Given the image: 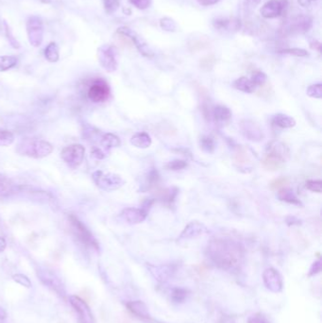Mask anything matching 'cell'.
Wrapping results in <instances>:
<instances>
[{
	"label": "cell",
	"mask_w": 322,
	"mask_h": 323,
	"mask_svg": "<svg viewBox=\"0 0 322 323\" xmlns=\"http://www.w3.org/2000/svg\"><path fill=\"white\" fill-rule=\"evenodd\" d=\"M26 28L29 44L34 47L41 46L44 40V25L41 17L36 15L29 16L26 23Z\"/></svg>",
	"instance_id": "8"
},
{
	"label": "cell",
	"mask_w": 322,
	"mask_h": 323,
	"mask_svg": "<svg viewBox=\"0 0 322 323\" xmlns=\"http://www.w3.org/2000/svg\"><path fill=\"white\" fill-rule=\"evenodd\" d=\"M263 281L267 289L273 293H280L284 288L283 277L275 268H267L263 273Z\"/></svg>",
	"instance_id": "13"
},
{
	"label": "cell",
	"mask_w": 322,
	"mask_h": 323,
	"mask_svg": "<svg viewBox=\"0 0 322 323\" xmlns=\"http://www.w3.org/2000/svg\"><path fill=\"white\" fill-rule=\"evenodd\" d=\"M207 231L206 227L200 223V222L193 221L190 222L185 228L184 231L181 233L179 240H187V239H192L195 237H198L205 233Z\"/></svg>",
	"instance_id": "20"
},
{
	"label": "cell",
	"mask_w": 322,
	"mask_h": 323,
	"mask_svg": "<svg viewBox=\"0 0 322 323\" xmlns=\"http://www.w3.org/2000/svg\"><path fill=\"white\" fill-rule=\"evenodd\" d=\"M4 27H5V35H6L7 40L9 41V45L12 46L14 49H19L20 48V43H19L18 40L13 36L11 29H10L9 25L6 22H4Z\"/></svg>",
	"instance_id": "35"
},
{
	"label": "cell",
	"mask_w": 322,
	"mask_h": 323,
	"mask_svg": "<svg viewBox=\"0 0 322 323\" xmlns=\"http://www.w3.org/2000/svg\"><path fill=\"white\" fill-rule=\"evenodd\" d=\"M232 86L241 92L248 93V94L254 92L255 88H256L254 83H252L251 80L248 79L247 77H241L239 79H237L236 81L233 82Z\"/></svg>",
	"instance_id": "22"
},
{
	"label": "cell",
	"mask_w": 322,
	"mask_h": 323,
	"mask_svg": "<svg viewBox=\"0 0 322 323\" xmlns=\"http://www.w3.org/2000/svg\"><path fill=\"white\" fill-rule=\"evenodd\" d=\"M14 142V135L11 131L0 129V147H8Z\"/></svg>",
	"instance_id": "31"
},
{
	"label": "cell",
	"mask_w": 322,
	"mask_h": 323,
	"mask_svg": "<svg viewBox=\"0 0 322 323\" xmlns=\"http://www.w3.org/2000/svg\"><path fill=\"white\" fill-rule=\"evenodd\" d=\"M6 247H7V243H6L5 238L2 237V236H0V253L5 250Z\"/></svg>",
	"instance_id": "54"
},
{
	"label": "cell",
	"mask_w": 322,
	"mask_h": 323,
	"mask_svg": "<svg viewBox=\"0 0 322 323\" xmlns=\"http://www.w3.org/2000/svg\"><path fill=\"white\" fill-rule=\"evenodd\" d=\"M98 59L102 68L112 73L116 71L118 63H117V49L116 47L110 45H102L98 48Z\"/></svg>",
	"instance_id": "6"
},
{
	"label": "cell",
	"mask_w": 322,
	"mask_h": 323,
	"mask_svg": "<svg viewBox=\"0 0 322 323\" xmlns=\"http://www.w3.org/2000/svg\"><path fill=\"white\" fill-rule=\"evenodd\" d=\"M127 308L129 309V312L135 315L142 320H149L150 319V313L148 310L147 305L142 301H133L129 302L127 304Z\"/></svg>",
	"instance_id": "21"
},
{
	"label": "cell",
	"mask_w": 322,
	"mask_h": 323,
	"mask_svg": "<svg viewBox=\"0 0 322 323\" xmlns=\"http://www.w3.org/2000/svg\"><path fill=\"white\" fill-rule=\"evenodd\" d=\"M201 147L203 148L204 151L208 152V153H211L214 150H215V141L213 140V138L209 137V136H203L201 138Z\"/></svg>",
	"instance_id": "37"
},
{
	"label": "cell",
	"mask_w": 322,
	"mask_h": 323,
	"mask_svg": "<svg viewBox=\"0 0 322 323\" xmlns=\"http://www.w3.org/2000/svg\"><path fill=\"white\" fill-rule=\"evenodd\" d=\"M322 181H307L306 182V188L312 192L321 193L322 192Z\"/></svg>",
	"instance_id": "43"
},
{
	"label": "cell",
	"mask_w": 322,
	"mask_h": 323,
	"mask_svg": "<svg viewBox=\"0 0 322 323\" xmlns=\"http://www.w3.org/2000/svg\"><path fill=\"white\" fill-rule=\"evenodd\" d=\"M101 145L104 149L109 150L110 148H117L121 145L120 139L113 133H105L101 140Z\"/></svg>",
	"instance_id": "26"
},
{
	"label": "cell",
	"mask_w": 322,
	"mask_h": 323,
	"mask_svg": "<svg viewBox=\"0 0 322 323\" xmlns=\"http://www.w3.org/2000/svg\"><path fill=\"white\" fill-rule=\"evenodd\" d=\"M213 264L226 271H236L244 260V250L240 244L229 239L211 241L206 250Z\"/></svg>",
	"instance_id": "1"
},
{
	"label": "cell",
	"mask_w": 322,
	"mask_h": 323,
	"mask_svg": "<svg viewBox=\"0 0 322 323\" xmlns=\"http://www.w3.org/2000/svg\"><path fill=\"white\" fill-rule=\"evenodd\" d=\"M287 6V0H269L261 8L260 13L264 18H277L284 13Z\"/></svg>",
	"instance_id": "12"
},
{
	"label": "cell",
	"mask_w": 322,
	"mask_h": 323,
	"mask_svg": "<svg viewBox=\"0 0 322 323\" xmlns=\"http://www.w3.org/2000/svg\"><path fill=\"white\" fill-rule=\"evenodd\" d=\"M120 217L130 225L138 224L146 219L147 211L139 208H126L120 214Z\"/></svg>",
	"instance_id": "18"
},
{
	"label": "cell",
	"mask_w": 322,
	"mask_h": 323,
	"mask_svg": "<svg viewBox=\"0 0 322 323\" xmlns=\"http://www.w3.org/2000/svg\"><path fill=\"white\" fill-rule=\"evenodd\" d=\"M38 276L45 286L55 291L57 294L62 297L65 296L64 286L62 285L60 279L57 277L52 271L48 269H41L40 271H38Z\"/></svg>",
	"instance_id": "15"
},
{
	"label": "cell",
	"mask_w": 322,
	"mask_h": 323,
	"mask_svg": "<svg viewBox=\"0 0 322 323\" xmlns=\"http://www.w3.org/2000/svg\"><path fill=\"white\" fill-rule=\"evenodd\" d=\"M307 95L314 99H322V83L312 84L307 88Z\"/></svg>",
	"instance_id": "34"
},
{
	"label": "cell",
	"mask_w": 322,
	"mask_h": 323,
	"mask_svg": "<svg viewBox=\"0 0 322 323\" xmlns=\"http://www.w3.org/2000/svg\"><path fill=\"white\" fill-rule=\"evenodd\" d=\"M85 148L81 144H72L63 148L61 157L70 168H77L83 164Z\"/></svg>",
	"instance_id": "9"
},
{
	"label": "cell",
	"mask_w": 322,
	"mask_h": 323,
	"mask_svg": "<svg viewBox=\"0 0 322 323\" xmlns=\"http://www.w3.org/2000/svg\"><path fill=\"white\" fill-rule=\"evenodd\" d=\"M313 25V20L308 15H297L287 20L281 28L286 35L301 34L310 30Z\"/></svg>",
	"instance_id": "5"
},
{
	"label": "cell",
	"mask_w": 322,
	"mask_h": 323,
	"mask_svg": "<svg viewBox=\"0 0 322 323\" xmlns=\"http://www.w3.org/2000/svg\"><path fill=\"white\" fill-rule=\"evenodd\" d=\"M321 271H322V261H321V259H319L318 261L314 262L313 265L311 266L308 276H310V277L315 276V275L319 274Z\"/></svg>",
	"instance_id": "46"
},
{
	"label": "cell",
	"mask_w": 322,
	"mask_h": 323,
	"mask_svg": "<svg viewBox=\"0 0 322 323\" xmlns=\"http://www.w3.org/2000/svg\"><path fill=\"white\" fill-rule=\"evenodd\" d=\"M69 303L73 306L75 311L79 314L81 323H94V318L89 306L80 297L70 296Z\"/></svg>",
	"instance_id": "14"
},
{
	"label": "cell",
	"mask_w": 322,
	"mask_h": 323,
	"mask_svg": "<svg viewBox=\"0 0 322 323\" xmlns=\"http://www.w3.org/2000/svg\"><path fill=\"white\" fill-rule=\"evenodd\" d=\"M103 6L105 11L111 14L119 8L120 0H103Z\"/></svg>",
	"instance_id": "36"
},
{
	"label": "cell",
	"mask_w": 322,
	"mask_h": 323,
	"mask_svg": "<svg viewBox=\"0 0 322 323\" xmlns=\"http://www.w3.org/2000/svg\"><path fill=\"white\" fill-rule=\"evenodd\" d=\"M278 53L281 54H287V55L295 56V57H307L309 55V53L303 48H284L282 50H279Z\"/></svg>",
	"instance_id": "33"
},
{
	"label": "cell",
	"mask_w": 322,
	"mask_h": 323,
	"mask_svg": "<svg viewBox=\"0 0 322 323\" xmlns=\"http://www.w3.org/2000/svg\"><path fill=\"white\" fill-rule=\"evenodd\" d=\"M267 75L265 74L262 71H256L252 74L251 77V82L254 83L255 86H262L267 82Z\"/></svg>",
	"instance_id": "40"
},
{
	"label": "cell",
	"mask_w": 322,
	"mask_h": 323,
	"mask_svg": "<svg viewBox=\"0 0 322 323\" xmlns=\"http://www.w3.org/2000/svg\"><path fill=\"white\" fill-rule=\"evenodd\" d=\"M213 116L218 122H225V121L230 120L231 117V111L229 108L222 105H218L215 107L213 111Z\"/></svg>",
	"instance_id": "27"
},
{
	"label": "cell",
	"mask_w": 322,
	"mask_h": 323,
	"mask_svg": "<svg viewBox=\"0 0 322 323\" xmlns=\"http://www.w3.org/2000/svg\"><path fill=\"white\" fill-rule=\"evenodd\" d=\"M12 279L15 283H17L21 286H25L27 288H30L31 287V282L26 275L24 274H15L12 276Z\"/></svg>",
	"instance_id": "42"
},
{
	"label": "cell",
	"mask_w": 322,
	"mask_h": 323,
	"mask_svg": "<svg viewBox=\"0 0 322 323\" xmlns=\"http://www.w3.org/2000/svg\"><path fill=\"white\" fill-rule=\"evenodd\" d=\"M202 6H212L219 2L220 0H197Z\"/></svg>",
	"instance_id": "51"
},
{
	"label": "cell",
	"mask_w": 322,
	"mask_h": 323,
	"mask_svg": "<svg viewBox=\"0 0 322 323\" xmlns=\"http://www.w3.org/2000/svg\"><path fill=\"white\" fill-rule=\"evenodd\" d=\"M53 151V147L50 143L41 139H24L17 147L16 152L29 158L41 159L50 155Z\"/></svg>",
	"instance_id": "2"
},
{
	"label": "cell",
	"mask_w": 322,
	"mask_h": 323,
	"mask_svg": "<svg viewBox=\"0 0 322 323\" xmlns=\"http://www.w3.org/2000/svg\"><path fill=\"white\" fill-rule=\"evenodd\" d=\"M17 65V58L13 56H0V72H5Z\"/></svg>",
	"instance_id": "29"
},
{
	"label": "cell",
	"mask_w": 322,
	"mask_h": 323,
	"mask_svg": "<svg viewBox=\"0 0 322 323\" xmlns=\"http://www.w3.org/2000/svg\"><path fill=\"white\" fill-rule=\"evenodd\" d=\"M310 46L312 49L317 50L319 53L322 52V44L319 41H313L312 43H310Z\"/></svg>",
	"instance_id": "52"
},
{
	"label": "cell",
	"mask_w": 322,
	"mask_h": 323,
	"mask_svg": "<svg viewBox=\"0 0 322 323\" xmlns=\"http://www.w3.org/2000/svg\"><path fill=\"white\" fill-rule=\"evenodd\" d=\"M243 2H244V6L247 9H253L260 4L261 0H243Z\"/></svg>",
	"instance_id": "50"
},
{
	"label": "cell",
	"mask_w": 322,
	"mask_h": 323,
	"mask_svg": "<svg viewBox=\"0 0 322 323\" xmlns=\"http://www.w3.org/2000/svg\"><path fill=\"white\" fill-rule=\"evenodd\" d=\"M117 33L129 38V40L134 44V46L137 48L139 52L144 57L152 58L154 56L153 51L148 46L147 42L133 29H131L129 27H120V28H117Z\"/></svg>",
	"instance_id": "11"
},
{
	"label": "cell",
	"mask_w": 322,
	"mask_h": 323,
	"mask_svg": "<svg viewBox=\"0 0 322 323\" xmlns=\"http://www.w3.org/2000/svg\"><path fill=\"white\" fill-rule=\"evenodd\" d=\"M129 3L139 9H146L151 5L152 0H129Z\"/></svg>",
	"instance_id": "44"
},
{
	"label": "cell",
	"mask_w": 322,
	"mask_h": 323,
	"mask_svg": "<svg viewBox=\"0 0 322 323\" xmlns=\"http://www.w3.org/2000/svg\"><path fill=\"white\" fill-rule=\"evenodd\" d=\"M12 185L4 175H0V195L8 194L11 192Z\"/></svg>",
	"instance_id": "39"
},
{
	"label": "cell",
	"mask_w": 322,
	"mask_h": 323,
	"mask_svg": "<svg viewBox=\"0 0 322 323\" xmlns=\"http://www.w3.org/2000/svg\"><path fill=\"white\" fill-rule=\"evenodd\" d=\"M152 141L147 132H137L130 138V144L138 148L150 147Z\"/></svg>",
	"instance_id": "23"
},
{
	"label": "cell",
	"mask_w": 322,
	"mask_h": 323,
	"mask_svg": "<svg viewBox=\"0 0 322 323\" xmlns=\"http://www.w3.org/2000/svg\"><path fill=\"white\" fill-rule=\"evenodd\" d=\"M188 296H189V291L185 288H181V287H176L171 292V299L177 304H182L185 302Z\"/></svg>",
	"instance_id": "30"
},
{
	"label": "cell",
	"mask_w": 322,
	"mask_h": 323,
	"mask_svg": "<svg viewBox=\"0 0 322 323\" xmlns=\"http://www.w3.org/2000/svg\"><path fill=\"white\" fill-rule=\"evenodd\" d=\"M92 178L97 186L104 191L117 190L125 184L124 180L119 175L114 173L96 171L93 173Z\"/></svg>",
	"instance_id": "7"
},
{
	"label": "cell",
	"mask_w": 322,
	"mask_h": 323,
	"mask_svg": "<svg viewBox=\"0 0 322 323\" xmlns=\"http://www.w3.org/2000/svg\"><path fill=\"white\" fill-rule=\"evenodd\" d=\"M289 185V180L286 177H282V178H278L276 180L272 181L269 185V187L271 190H280L285 188L286 186Z\"/></svg>",
	"instance_id": "38"
},
{
	"label": "cell",
	"mask_w": 322,
	"mask_h": 323,
	"mask_svg": "<svg viewBox=\"0 0 322 323\" xmlns=\"http://www.w3.org/2000/svg\"><path fill=\"white\" fill-rule=\"evenodd\" d=\"M91 155H92L93 157L98 159V160H102V159L106 157V154H105V152L102 150V148H97V147H94L92 148Z\"/></svg>",
	"instance_id": "48"
},
{
	"label": "cell",
	"mask_w": 322,
	"mask_h": 323,
	"mask_svg": "<svg viewBox=\"0 0 322 323\" xmlns=\"http://www.w3.org/2000/svg\"><path fill=\"white\" fill-rule=\"evenodd\" d=\"M45 57L49 63H57L59 61L60 52H59V47L56 43L52 42L49 45H47L45 49Z\"/></svg>",
	"instance_id": "28"
},
{
	"label": "cell",
	"mask_w": 322,
	"mask_h": 323,
	"mask_svg": "<svg viewBox=\"0 0 322 323\" xmlns=\"http://www.w3.org/2000/svg\"><path fill=\"white\" fill-rule=\"evenodd\" d=\"M186 166H187V163L185 161H183V160H174V161H171V162H169L168 164L166 165L167 169L174 170V171L184 169Z\"/></svg>",
	"instance_id": "41"
},
{
	"label": "cell",
	"mask_w": 322,
	"mask_h": 323,
	"mask_svg": "<svg viewBox=\"0 0 322 323\" xmlns=\"http://www.w3.org/2000/svg\"><path fill=\"white\" fill-rule=\"evenodd\" d=\"M272 124L282 129H289L296 125V121L291 116L283 113L275 114L272 118Z\"/></svg>",
	"instance_id": "24"
},
{
	"label": "cell",
	"mask_w": 322,
	"mask_h": 323,
	"mask_svg": "<svg viewBox=\"0 0 322 323\" xmlns=\"http://www.w3.org/2000/svg\"><path fill=\"white\" fill-rule=\"evenodd\" d=\"M147 269L153 278L160 283H166L175 275L176 268L173 265H147Z\"/></svg>",
	"instance_id": "16"
},
{
	"label": "cell",
	"mask_w": 322,
	"mask_h": 323,
	"mask_svg": "<svg viewBox=\"0 0 322 323\" xmlns=\"http://www.w3.org/2000/svg\"><path fill=\"white\" fill-rule=\"evenodd\" d=\"M110 95L109 84L102 79H97L93 81L89 85L87 97L94 103L106 102Z\"/></svg>",
	"instance_id": "10"
},
{
	"label": "cell",
	"mask_w": 322,
	"mask_h": 323,
	"mask_svg": "<svg viewBox=\"0 0 322 323\" xmlns=\"http://www.w3.org/2000/svg\"><path fill=\"white\" fill-rule=\"evenodd\" d=\"M278 199L281 202L294 204V205H300L302 206L303 204L301 201L297 198V196L294 194L293 190L288 189V188H283L278 192Z\"/></svg>",
	"instance_id": "25"
},
{
	"label": "cell",
	"mask_w": 322,
	"mask_h": 323,
	"mask_svg": "<svg viewBox=\"0 0 322 323\" xmlns=\"http://www.w3.org/2000/svg\"><path fill=\"white\" fill-rule=\"evenodd\" d=\"M6 318H7L6 311L0 307V320H6Z\"/></svg>",
	"instance_id": "55"
},
{
	"label": "cell",
	"mask_w": 322,
	"mask_h": 323,
	"mask_svg": "<svg viewBox=\"0 0 322 323\" xmlns=\"http://www.w3.org/2000/svg\"><path fill=\"white\" fill-rule=\"evenodd\" d=\"M234 160L236 163L238 164H245L247 163L248 161V157H247V154L242 151V150H238L235 154H234Z\"/></svg>",
	"instance_id": "47"
},
{
	"label": "cell",
	"mask_w": 322,
	"mask_h": 323,
	"mask_svg": "<svg viewBox=\"0 0 322 323\" xmlns=\"http://www.w3.org/2000/svg\"><path fill=\"white\" fill-rule=\"evenodd\" d=\"M316 1L317 0H298L299 4L304 8L309 7L311 4H313L314 2H316Z\"/></svg>",
	"instance_id": "53"
},
{
	"label": "cell",
	"mask_w": 322,
	"mask_h": 323,
	"mask_svg": "<svg viewBox=\"0 0 322 323\" xmlns=\"http://www.w3.org/2000/svg\"><path fill=\"white\" fill-rule=\"evenodd\" d=\"M240 129L242 130L243 135L246 138L251 141H261L264 138V134L262 129L256 123L251 120H243L240 124Z\"/></svg>",
	"instance_id": "17"
},
{
	"label": "cell",
	"mask_w": 322,
	"mask_h": 323,
	"mask_svg": "<svg viewBox=\"0 0 322 323\" xmlns=\"http://www.w3.org/2000/svg\"><path fill=\"white\" fill-rule=\"evenodd\" d=\"M0 323H5V320H0Z\"/></svg>",
	"instance_id": "56"
},
{
	"label": "cell",
	"mask_w": 322,
	"mask_h": 323,
	"mask_svg": "<svg viewBox=\"0 0 322 323\" xmlns=\"http://www.w3.org/2000/svg\"><path fill=\"white\" fill-rule=\"evenodd\" d=\"M248 323H269V321L264 315L257 313L249 317Z\"/></svg>",
	"instance_id": "45"
},
{
	"label": "cell",
	"mask_w": 322,
	"mask_h": 323,
	"mask_svg": "<svg viewBox=\"0 0 322 323\" xmlns=\"http://www.w3.org/2000/svg\"><path fill=\"white\" fill-rule=\"evenodd\" d=\"M213 26L216 30L221 32H234L239 30L241 23L238 19L220 17L214 20Z\"/></svg>",
	"instance_id": "19"
},
{
	"label": "cell",
	"mask_w": 322,
	"mask_h": 323,
	"mask_svg": "<svg viewBox=\"0 0 322 323\" xmlns=\"http://www.w3.org/2000/svg\"><path fill=\"white\" fill-rule=\"evenodd\" d=\"M288 150L280 142H274L267 148L266 156L263 160V166L268 170H277L284 166Z\"/></svg>",
	"instance_id": "3"
},
{
	"label": "cell",
	"mask_w": 322,
	"mask_h": 323,
	"mask_svg": "<svg viewBox=\"0 0 322 323\" xmlns=\"http://www.w3.org/2000/svg\"><path fill=\"white\" fill-rule=\"evenodd\" d=\"M68 219L70 222L74 235L81 241L83 245L90 247L96 250L100 249L98 241L96 240L92 232L86 228V226L83 224V222L80 221L79 218L76 217L74 215H70L68 216Z\"/></svg>",
	"instance_id": "4"
},
{
	"label": "cell",
	"mask_w": 322,
	"mask_h": 323,
	"mask_svg": "<svg viewBox=\"0 0 322 323\" xmlns=\"http://www.w3.org/2000/svg\"><path fill=\"white\" fill-rule=\"evenodd\" d=\"M160 27L165 31L175 32L177 30V24L175 21L170 17H164L160 20Z\"/></svg>",
	"instance_id": "32"
},
{
	"label": "cell",
	"mask_w": 322,
	"mask_h": 323,
	"mask_svg": "<svg viewBox=\"0 0 322 323\" xmlns=\"http://www.w3.org/2000/svg\"><path fill=\"white\" fill-rule=\"evenodd\" d=\"M215 63V58L214 57H207L206 59H203L202 61V66L205 69H211L213 65Z\"/></svg>",
	"instance_id": "49"
}]
</instances>
